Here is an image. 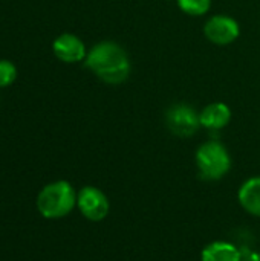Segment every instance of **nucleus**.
<instances>
[{
  "label": "nucleus",
  "instance_id": "nucleus-11",
  "mask_svg": "<svg viewBox=\"0 0 260 261\" xmlns=\"http://www.w3.org/2000/svg\"><path fill=\"white\" fill-rule=\"evenodd\" d=\"M182 12L188 15H205L211 8V0H176Z\"/></svg>",
  "mask_w": 260,
  "mask_h": 261
},
{
  "label": "nucleus",
  "instance_id": "nucleus-9",
  "mask_svg": "<svg viewBox=\"0 0 260 261\" xmlns=\"http://www.w3.org/2000/svg\"><path fill=\"white\" fill-rule=\"evenodd\" d=\"M238 200L245 213L260 217V176H253L241 185Z\"/></svg>",
  "mask_w": 260,
  "mask_h": 261
},
{
  "label": "nucleus",
  "instance_id": "nucleus-4",
  "mask_svg": "<svg viewBox=\"0 0 260 261\" xmlns=\"http://www.w3.org/2000/svg\"><path fill=\"white\" fill-rule=\"evenodd\" d=\"M164 119L169 132L178 138H192L201 127L199 113L184 102L170 106L166 110Z\"/></svg>",
  "mask_w": 260,
  "mask_h": 261
},
{
  "label": "nucleus",
  "instance_id": "nucleus-2",
  "mask_svg": "<svg viewBox=\"0 0 260 261\" xmlns=\"http://www.w3.org/2000/svg\"><path fill=\"white\" fill-rule=\"evenodd\" d=\"M77 191L67 180H55L43 187L37 196L38 213L49 220L69 216L77 206Z\"/></svg>",
  "mask_w": 260,
  "mask_h": 261
},
{
  "label": "nucleus",
  "instance_id": "nucleus-12",
  "mask_svg": "<svg viewBox=\"0 0 260 261\" xmlns=\"http://www.w3.org/2000/svg\"><path fill=\"white\" fill-rule=\"evenodd\" d=\"M17 78L15 66L8 60H0V87L11 86Z\"/></svg>",
  "mask_w": 260,
  "mask_h": 261
},
{
  "label": "nucleus",
  "instance_id": "nucleus-5",
  "mask_svg": "<svg viewBox=\"0 0 260 261\" xmlns=\"http://www.w3.org/2000/svg\"><path fill=\"white\" fill-rule=\"evenodd\" d=\"M77 208L84 219L90 222H101L110 213V202L100 188L87 185L77 194Z\"/></svg>",
  "mask_w": 260,
  "mask_h": 261
},
{
  "label": "nucleus",
  "instance_id": "nucleus-10",
  "mask_svg": "<svg viewBox=\"0 0 260 261\" xmlns=\"http://www.w3.org/2000/svg\"><path fill=\"white\" fill-rule=\"evenodd\" d=\"M242 251L230 242L218 240L208 243L201 251V261H242Z\"/></svg>",
  "mask_w": 260,
  "mask_h": 261
},
{
  "label": "nucleus",
  "instance_id": "nucleus-13",
  "mask_svg": "<svg viewBox=\"0 0 260 261\" xmlns=\"http://www.w3.org/2000/svg\"><path fill=\"white\" fill-rule=\"evenodd\" d=\"M242 261H260V252L259 251H254V252L244 254V258H242Z\"/></svg>",
  "mask_w": 260,
  "mask_h": 261
},
{
  "label": "nucleus",
  "instance_id": "nucleus-1",
  "mask_svg": "<svg viewBox=\"0 0 260 261\" xmlns=\"http://www.w3.org/2000/svg\"><path fill=\"white\" fill-rule=\"evenodd\" d=\"M84 63L97 78L110 86L123 84L132 72L130 58L124 47L109 40L92 46Z\"/></svg>",
  "mask_w": 260,
  "mask_h": 261
},
{
  "label": "nucleus",
  "instance_id": "nucleus-8",
  "mask_svg": "<svg viewBox=\"0 0 260 261\" xmlns=\"http://www.w3.org/2000/svg\"><path fill=\"white\" fill-rule=\"evenodd\" d=\"M201 127L218 132L225 128L231 121V110L224 102H211L199 112Z\"/></svg>",
  "mask_w": 260,
  "mask_h": 261
},
{
  "label": "nucleus",
  "instance_id": "nucleus-6",
  "mask_svg": "<svg viewBox=\"0 0 260 261\" xmlns=\"http://www.w3.org/2000/svg\"><path fill=\"white\" fill-rule=\"evenodd\" d=\"M204 34L207 40H210L211 43L219 46H227L238 40L241 34V28L233 17L218 14L207 20L204 26Z\"/></svg>",
  "mask_w": 260,
  "mask_h": 261
},
{
  "label": "nucleus",
  "instance_id": "nucleus-7",
  "mask_svg": "<svg viewBox=\"0 0 260 261\" xmlns=\"http://www.w3.org/2000/svg\"><path fill=\"white\" fill-rule=\"evenodd\" d=\"M55 57L63 63H78L86 60L87 50L81 38L74 34H61L52 43Z\"/></svg>",
  "mask_w": 260,
  "mask_h": 261
},
{
  "label": "nucleus",
  "instance_id": "nucleus-3",
  "mask_svg": "<svg viewBox=\"0 0 260 261\" xmlns=\"http://www.w3.org/2000/svg\"><path fill=\"white\" fill-rule=\"evenodd\" d=\"M196 167L202 179L221 180L231 170V156L227 147L219 141H207L196 151Z\"/></svg>",
  "mask_w": 260,
  "mask_h": 261
}]
</instances>
